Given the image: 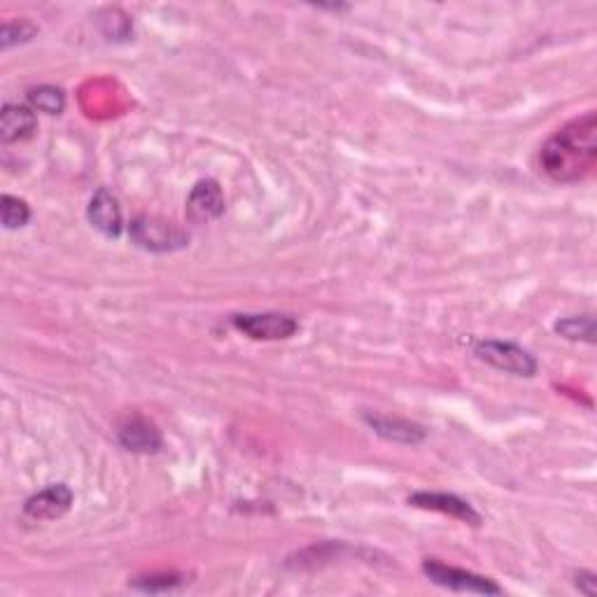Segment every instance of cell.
<instances>
[{
  "mask_svg": "<svg viewBox=\"0 0 597 597\" xmlns=\"http://www.w3.org/2000/svg\"><path fill=\"white\" fill-rule=\"evenodd\" d=\"M597 164V115L586 112L558 129L542 145L539 166L556 182H579Z\"/></svg>",
  "mask_w": 597,
  "mask_h": 597,
  "instance_id": "cell-1",
  "label": "cell"
},
{
  "mask_svg": "<svg viewBox=\"0 0 597 597\" xmlns=\"http://www.w3.org/2000/svg\"><path fill=\"white\" fill-rule=\"evenodd\" d=\"M556 332L570 341H595V320L591 315H581V318H565L556 325Z\"/></svg>",
  "mask_w": 597,
  "mask_h": 597,
  "instance_id": "cell-13",
  "label": "cell"
},
{
  "mask_svg": "<svg viewBox=\"0 0 597 597\" xmlns=\"http://www.w3.org/2000/svg\"><path fill=\"white\" fill-rule=\"evenodd\" d=\"M367 425L374 430L378 437L385 441H392V444H409L416 446L425 439V430L416 423H409V420L402 418H383V416H364Z\"/></svg>",
  "mask_w": 597,
  "mask_h": 597,
  "instance_id": "cell-11",
  "label": "cell"
},
{
  "mask_svg": "<svg viewBox=\"0 0 597 597\" xmlns=\"http://www.w3.org/2000/svg\"><path fill=\"white\" fill-rule=\"evenodd\" d=\"M89 222L91 227L101 231L103 236L117 238L122 234V210L115 196L108 189H98L94 199L89 201Z\"/></svg>",
  "mask_w": 597,
  "mask_h": 597,
  "instance_id": "cell-10",
  "label": "cell"
},
{
  "mask_svg": "<svg viewBox=\"0 0 597 597\" xmlns=\"http://www.w3.org/2000/svg\"><path fill=\"white\" fill-rule=\"evenodd\" d=\"M474 355L481 362L490 364V367L507 371L514 376H535L537 374V360L528 350L516 346L509 341H479L474 348Z\"/></svg>",
  "mask_w": 597,
  "mask_h": 597,
  "instance_id": "cell-4",
  "label": "cell"
},
{
  "mask_svg": "<svg viewBox=\"0 0 597 597\" xmlns=\"http://www.w3.org/2000/svg\"><path fill=\"white\" fill-rule=\"evenodd\" d=\"M117 439L126 451L140 453V455L157 453L161 448V432L157 430V425L140 416L126 418L124 423L119 425Z\"/></svg>",
  "mask_w": 597,
  "mask_h": 597,
  "instance_id": "cell-6",
  "label": "cell"
},
{
  "mask_svg": "<svg viewBox=\"0 0 597 597\" xmlns=\"http://www.w3.org/2000/svg\"><path fill=\"white\" fill-rule=\"evenodd\" d=\"M574 586H577L584 595L593 597L597 593V577L593 572H579L577 577H574Z\"/></svg>",
  "mask_w": 597,
  "mask_h": 597,
  "instance_id": "cell-17",
  "label": "cell"
},
{
  "mask_svg": "<svg viewBox=\"0 0 597 597\" xmlns=\"http://www.w3.org/2000/svg\"><path fill=\"white\" fill-rule=\"evenodd\" d=\"M0 217H3L5 229H19L31 220V208L26 206V201L17 199V196L5 194L0 199Z\"/></svg>",
  "mask_w": 597,
  "mask_h": 597,
  "instance_id": "cell-14",
  "label": "cell"
},
{
  "mask_svg": "<svg viewBox=\"0 0 597 597\" xmlns=\"http://www.w3.org/2000/svg\"><path fill=\"white\" fill-rule=\"evenodd\" d=\"M425 577L441 588H448L453 593H476V595H500L502 588L481 574L460 570V567H451L439 563V560L427 558L423 563Z\"/></svg>",
  "mask_w": 597,
  "mask_h": 597,
  "instance_id": "cell-3",
  "label": "cell"
},
{
  "mask_svg": "<svg viewBox=\"0 0 597 597\" xmlns=\"http://www.w3.org/2000/svg\"><path fill=\"white\" fill-rule=\"evenodd\" d=\"M131 241L147 252H175L189 243V234L161 217L140 215L131 222Z\"/></svg>",
  "mask_w": 597,
  "mask_h": 597,
  "instance_id": "cell-2",
  "label": "cell"
},
{
  "mask_svg": "<svg viewBox=\"0 0 597 597\" xmlns=\"http://www.w3.org/2000/svg\"><path fill=\"white\" fill-rule=\"evenodd\" d=\"M73 504V493H70L68 486H49L42 490V493L33 495L31 500L26 502V516L33 518V521H54V518H61Z\"/></svg>",
  "mask_w": 597,
  "mask_h": 597,
  "instance_id": "cell-8",
  "label": "cell"
},
{
  "mask_svg": "<svg viewBox=\"0 0 597 597\" xmlns=\"http://www.w3.org/2000/svg\"><path fill=\"white\" fill-rule=\"evenodd\" d=\"M180 584H182L180 574H150V577H140L138 581H133L131 586L143 593H164Z\"/></svg>",
  "mask_w": 597,
  "mask_h": 597,
  "instance_id": "cell-16",
  "label": "cell"
},
{
  "mask_svg": "<svg viewBox=\"0 0 597 597\" xmlns=\"http://www.w3.org/2000/svg\"><path fill=\"white\" fill-rule=\"evenodd\" d=\"M411 507L427 509V511H439V514H448L451 518H458L462 523L469 525H481V516L476 514L472 504L460 500L458 495H446V493H413L409 497Z\"/></svg>",
  "mask_w": 597,
  "mask_h": 597,
  "instance_id": "cell-7",
  "label": "cell"
},
{
  "mask_svg": "<svg viewBox=\"0 0 597 597\" xmlns=\"http://www.w3.org/2000/svg\"><path fill=\"white\" fill-rule=\"evenodd\" d=\"M38 129V117L26 105H5L0 115V136L5 143H19L28 140Z\"/></svg>",
  "mask_w": 597,
  "mask_h": 597,
  "instance_id": "cell-12",
  "label": "cell"
},
{
  "mask_svg": "<svg viewBox=\"0 0 597 597\" xmlns=\"http://www.w3.org/2000/svg\"><path fill=\"white\" fill-rule=\"evenodd\" d=\"M238 332L255 341H283L297 334L299 322L283 313H241L231 318Z\"/></svg>",
  "mask_w": 597,
  "mask_h": 597,
  "instance_id": "cell-5",
  "label": "cell"
},
{
  "mask_svg": "<svg viewBox=\"0 0 597 597\" xmlns=\"http://www.w3.org/2000/svg\"><path fill=\"white\" fill-rule=\"evenodd\" d=\"M28 101H31L40 112L59 115V112H63V105H66V96H63V91L56 87H38L28 91Z\"/></svg>",
  "mask_w": 597,
  "mask_h": 597,
  "instance_id": "cell-15",
  "label": "cell"
},
{
  "mask_svg": "<svg viewBox=\"0 0 597 597\" xmlns=\"http://www.w3.org/2000/svg\"><path fill=\"white\" fill-rule=\"evenodd\" d=\"M224 213V194L215 180H201L187 199V215L194 222L215 220Z\"/></svg>",
  "mask_w": 597,
  "mask_h": 597,
  "instance_id": "cell-9",
  "label": "cell"
}]
</instances>
